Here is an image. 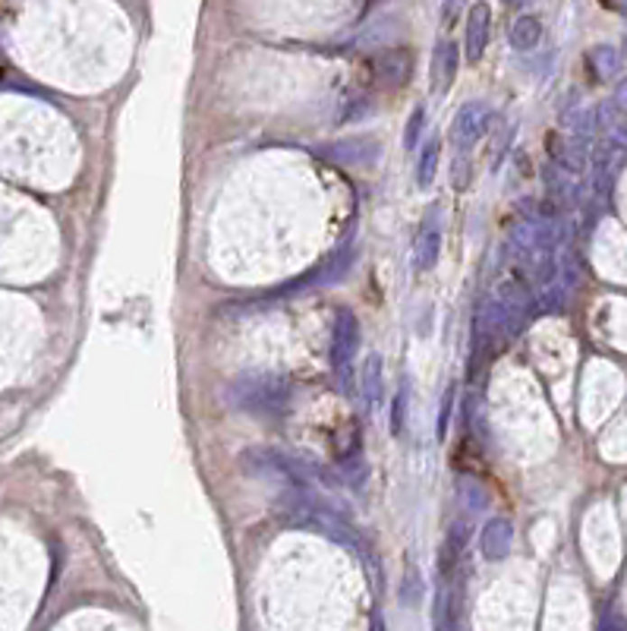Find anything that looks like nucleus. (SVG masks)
<instances>
[{"instance_id":"f257e3e1","label":"nucleus","mask_w":627,"mask_h":631,"mask_svg":"<svg viewBox=\"0 0 627 631\" xmlns=\"http://www.w3.org/2000/svg\"><path fill=\"white\" fill-rule=\"evenodd\" d=\"M230 404L253 417L281 420L293 407V382L287 376L246 373L230 385Z\"/></svg>"},{"instance_id":"f03ea898","label":"nucleus","mask_w":627,"mask_h":631,"mask_svg":"<svg viewBox=\"0 0 627 631\" xmlns=\"http://www.w3.org/2000/svg\"><path fill=\"white\" fill-rule=\"evenodd\" d=\"M356 348H360V319L354 310H335L331 322V367H335L341 385H350V367H354Z\"/></svg>"},{"instance_id":"7ed1b4c3","label":"nucleus","mask_w":627,"mask_h":631,"mask_svg":"<svg viewBox=\"0 0 627 631\" xmlns=\"http://www.w3.org/2000/svg\"><path fill=\"white\" fill-rule=\"evenodd\" d=\"M441 237H445V221H441V206L426 209L420 221V231H417V244H413V269L420 275L432 272L438 265V256H441Z\"/></svg>"},{"instance_id":"20e7f679","label":"nucleus","mask_w":627,"mask_h":631,"mask_svg":"<svg viewBox=\"0 0 627 631\" xmlns=\"http://www.w3.org/2000/svg\"><path fill=\"white\" fill-rule=\"evenodd\" d=\"M485 130H489V107L483 101L460 105V111L454 114L451 124V145L457 149V155H470L473 145L485 136Z\"/></svg>"},{"instance_id":"39448f33","label":"nucleus","mask_w":627,"mask_h":631,"mask_svg":"<svg viewBox=\"0 0 627 631\" xmlns=\"http://www.w3.org/2000/svg\"><path fill=\"white\" fill-rule=\"evenodd\" d=\"M369 76L379 88H401L413 76L410 48H385L369 60Z\"/></svg>"},{"instance_id":"423d86ee","label":"nucleus","mask_w":627,"mask_h":631,"mask_svg":"<svg viewBox=\"0 0 627 631\" xmlns=\"http://www.w3.org/2000/svg\"><path fill=\"white\" fill-rule=\"evenodd\" d=\"M457 67H460V51L451 38H441L432 51V70H429V88L432 95H447L457 79Z\"/></svg>"},{"instance_id":"0eeeda50","label":"nucleus","mask_w":627,"mask_h":631,"mask_svg":"<svg viewBox=\"0 0 627 631\" xmlns=\"http://www.w3.org/2000/svg\"><path fill=\"white\" fill-rule=\"evenodd\" d=\"M489 35H492V6L485 0L470 6L466 13V32H464V54L470 63H479L489 48Z\"/></svg>"},{"instance_id":"6e6552de","label":"nucleus","mask_w":627,"mask_h":631,"mask_svg":"<svg viewBox=\"0 0 627 631\" xmlns=\"http://www.w3.org/2000/svg\"><path fill=\"white\" fill-rule=\"evenodd\" d=\"M511 543H514V524L508 518H492L485 521L483 534H479V552L489 562H498L511 552Z\"/></svg>"},{"instance_id":"1a4fd4ad","label":"nucleus","mask_w":627,"mask_h":631,"mask_svg":"<svg viewBox=\"0 0 627 631\" xmlns=\"http://www.w3.org/2000/svg\"><path fill=\"white\" fill-rule=\"evenodd\" d=\"M325 155L337 164H373L379 158V145L373 139H350V143H337L335 149H325Z\"/></svg>"},{"instance_id":"9d476101","label":"nucleus","mask_w":627,"mask_h":631,"mask_svg":"<svg viewBox=\"0 0 627 631\" xmlns=\"http://www.w3.org/2000/svg\"><path fill=\"white\" fill-rule=\"evenodd\" d=\"M438 162H441V139H438V133H435V136H429L426 143L420 145V162H417V187L420 190H429L435 183Z\"/></svg>"},{"instance_id":"9b49d317","label":"nucleus","mask_w":627,"mask_h":631,"mask_svg":"<svg viewBox=\"0 0 627 631\" xmlns=\"http://www.w3.org/2000/svg\"><path fill=\"white\" fill-rule=\"evenodd\" d=\"M586 63H590L593 76H596L599 82L615 79V76L622 73V54H618V48H612V44H596V48L586 54Z\"/></svg>"},{"instance_id":"f8f14e48","label":"nucleus","mask_w":627,"mask_h":631,"mask_svg":"<svg viewBox=\"0 0 627 631\" xmlns=\"http://www.w3.org/2000/svg\"><path fill=\"white\" fill-rule=\"evenodd\" d=\"M511 48L514 51H533L536 44L542 42V23L539 16H517V23L511 25V35H508Z\"/></svg>"},{"instance_id":"ddd939ff","label":"nucleus","mask_w":627,"mask_h":631,"mask_svg":"<svg viewBox=\"0 0 627 631\" xmlns=\"http://www.w3.org/2000/svg\"><path fill=\"white\" fill-rule=\"evenodd\" d=\"M360 385H363V398L366 404H379L382 394H385V385H382V357L379 354H369L366 363L360 369Z\"/></svg>"},{"instance_id":"4468645a","label":"nucleus","mask_w":627,"mask_h":631,"mask_svg":"<svg viewBox=\"0 0 627 631\" xmlns=\"http://www.w3.org/2000/svg\"><path fill=\"white\" fill-rule=\"evenodd\" d=\"M422 130H426V107H413L410 120H407V126H404V149L407 152L420 149Z\"/></svg>"},{"instance_id":"2eb2a0df","label":"nucleus","mask_w":627,"mask_h":631,"mask_svg":"<svg viewBox=\"0 0 627 631\" xmlns=\"http://www.w3.org/2000/svg\"><path fill=\"white\" fill-rule=\"evenodd\" d=\"M404 411H407V382H401L398 394H394V401H392V432L394 436H401V430H404Z\"/></svg>"},{"instance_id":"dca6fc26","label":"nucleus","mask_w":627,"mask_h":631,"mask_svg":"<svg viewBox=\"0 0 627 631\" xmlns=\"http://www.w3.org/2000/svg\"><path fill=\"white\" fill-rule=\"evenodd\" d=\"M454 394H457V385H447L445 398H441V407H438V439H445V432H447V423H451Z\"/></svg>"},{"instance_id":"f3484780","label":"nucleus","mask_w":627,"mask_h":631,"mask_svg":"<svg viewBox=\"0 0 627 631\" xmlns=\"http://www.w3.org/2000/svg\"><path fill=\"white\" fill-rule=\"evenodd\" d=\"M460 6H464V0H441V23H445V25L457 23Z\"/></svg>"},{"instance_id":"a211bd4d","label":"nucleus","mask_w":627,"mask_h":631,"mask_svg":"<svg viewBox=\"0 0 627 631\" xmlns=\"http://www.w3.org/2000/svg\"><path fill=\"white\" fill-rule=\"evenodd\" d=\"M612 105H615V111L622 114V117H627V79H618L615 92H612Z\"/></svg>"},{"instance_id":"6ab92c4d","label":"nucleus","mask_w":627,"mask_h":631,"mask_svg":"<svg viewBox=\"0 0 627 631\" xmlns=\"http://www.w3.org/2000/svg\"><path fill=\"white\" fill-rule=\"evenodd\" d=\"M599 631H622V626H615V622H605V626L599 628Z\"/></svg>"},{"instance_id":"aec40b11","label":"nucleus","mask_w":627,"mask_h":631,"mask_svg":"<svg viewBox=\"0 0 627 631\" xmlns=\"http://www.w3.org/2000/svg\"><path fill=\"white\" fill-rule=\"evenodd\" d=\"M615 6H618V10L624 13V16H627V0H615Z\"/></svg>"},{"instance_id":"412c9836","label":"nucleus","mask_w":627,"mask_h":631,"mask_svg":"<svg viewBox=\"0 0 627 631\" xmlns=\"http://www.w3.org/2000/svg\"><path fill=\"white\" fill-rule=\"evenodd\" d=\"M504 4H517V0H504Z\"/></svg>"}]
</instances>
